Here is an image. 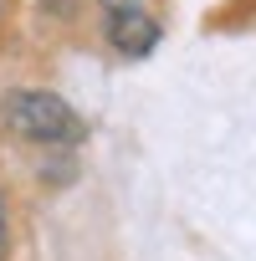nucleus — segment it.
<instances>
[{"mask_svg":"<svg viewBox=\"0 0 256 261\" xmlns=\"http://www.w3.org/2000/svg\"><path fill=\"white\" fill-rule=\"evenodd\" d=\"M0 123L26 144H77L82 118L46 87H16L0 97Z\"/></svg>","mask_w":256,"mask_h":261,"instance_id":"f257e3e1","label":"nucleus"},{"mask_svg":"<svg viewBox=\"0 0 256 261\" xmlns=\"http://www.w3.org/2000/svg\"><path fill=\"white\" fill-rule=\"evenodd\" d=\"M103 31H108L113 51H123V57H144L159 41V21L149 11V0H103Z\"/></svg>","mask_w":256,"mask_h":261,"instance_id":"f03ea898","label":"nucleus"},{"mask_svg":"<svg viewBox=\"0 0 256 261\" xmlns=\"http://www.w3.org/2000/svg\"><path fill=\"white\" fill-rule=\"evenodd\" d=\"M0 261H6V205H0Z\"/></svg>","mask_w":256,"mask_h":261,"instance_id":"7ed1b4c3","label":"nucleus"},{"mask_svg":"<svg viewBox=\"0 0 256 261\" xmlns=\"http://www.w3.org/2000/svg\"><path fill=\"white\" fill-rule=\"evenodd\" d=\"M0 16H6V0H0Z\"/></svg>","mask_w":256,"mask_h":261,"instance_id":"20e7f679","label":"nucleus"}]
</instances>
